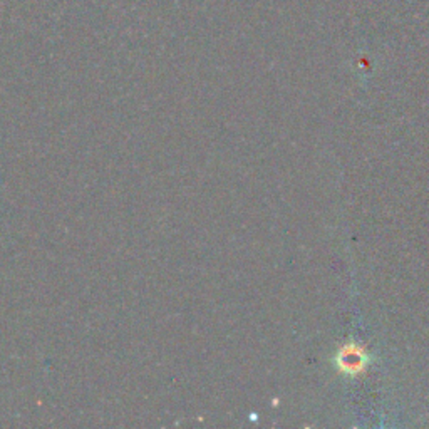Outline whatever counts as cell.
Returning <instances> with one entry per match:
<instances>
[{"label": "cell", "instance_id": "cell-1", "mask_svg": "<svg viewBox=\"0 0 429 429\" xmlns=\"http://www.w3.org/2000/svg\"><path fill=\"white\" fill-rule=\"evenodd\" d=\"M364 354L361 352L359 349H354V347H347L341 352L339 356V366L342 369L347 370V372H357L364 368Z\"/></svg>", "mask_w": 429, "mask_h": 429}]
</instances>
